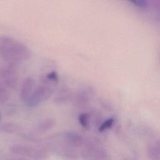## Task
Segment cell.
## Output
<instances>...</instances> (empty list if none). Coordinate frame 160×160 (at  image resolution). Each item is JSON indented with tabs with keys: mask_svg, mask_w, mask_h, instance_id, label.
<instances>
[{
	"mask_svg": "<svg viewBox=\"0 0 160 160\" xmlns=\"http://www.w3.org/2000/svg\"><path fill=\"white\" fill-rule=\"evenodd\" d=\"M83 156L86 160H109L107 151L101 147L96 141H91L87 143Z\"/></svg>",
	"mask_w": 160,
	"mask_h": 160,
	"instance_id": "1",
	"label": "cell"
},
{
	"mask_svg": "<svg viewBox=\"0 0 160 160\" xmlns=\"http://www.w3.org/2000/svg\"><path fill=\"white\" fill-rule=\"evenodd\" d=\"M11 151L17 155L25 156L34 159H43L48 156L46 151L24 144H15L11 148Z\"/></svg>",
	"mask_w": 160,
	"mask_h": 160,
	"instance_id": "2",
	"label": "cell"
},
{
	"mask_svg": "<svg viewBox=\"0 0 160 160\" xmlns=\"http://www.w3.org/2000/svg\"><path fill=\"white\" fill-rule=\"evenodd\" d=\"M50 96V91L41 88L36 89L26 100L27 105L29 107L37 106L42 101L46 99Z\"/></svg>",
	"mask_w": 160,
	"mask_h": 160,
	"instance_id": "3",
	"label": "cell"
},
{
	"mask_svg": "<svg viewBox=\"0 0 160 160\" xmlns=\"http://www.w3.org/2000/svg\"><path fill=\"white\" fill-rule=\"evenodd\" d=\"M64 139L71 147H79L83 143V138L81 134L75 132H67L64 134Z\"/></svg>",
	"mask_w": 160,
	"mask_h": 160,
	"instance_id": "4",
	"label": "cell"
},
{
	"mask_svg": "<svg viewBox=\"0 0 160 160\" xmlns=\"http://www.w3.org/2000/svg\"><path fill=\"white\" fill-rule=\"evenodd\" d=\"M147 154L151 160H160V143L159 140L148 144Z\"/></svg>",
	"mask_w": 160,
	"mask_h": 160,
	"instance_id": "5",
	"label": "cell"
},
{
	"mask_svg": "<svg viewBox=\"0 0 160 160\" xmlns=\"http://www.w3.org/2000/svg\"><path fill=\"white\" fill-rule=\"evenodd\" d=\"M32 87V81L31 79H26L21 86L20 91V97L23 101H26L31 95V92Z\"/></svg>",
	"mask_w": 160,
	"mask_h": 160,
	"instance_id": "6",
	"label": "cell"
},
{
	"mask_svg": "<svg viewBox=\"0 0 160 160\" xmlns=\"http://www.w3.org/2000/svg\"><path fill=\"white\" fill-rule=\"evenodd\" d=\"M56 124L55 121L52 119H46L41 121L37 127V131L39 133H44L51 129Z\"/></svg>",
	"mask_w": 160,
	"mask_h": 160,
	"instance_id": "7",
	"label": "cell"
},
{
	"mask_svg": "<svg viewBox=\"0 0 160 160\" xmlns=\"http://www.w3.org/2000/svg\"><path fill=\"white\" fill-rule=\"evenodd\" d=\"M9 94L7 87L0 82V104H4L9 99Z\"/></svg>",
	"mask_w": 160,
	"mask_h": 160,
	"instance_id": "8",
	"label": "cell"
},
{
	"mask_svg": "<svg viewBox=\"0 0 160 160\" xmlns=\"http://www.w3.org/2000/svg\"><path fill=\"white\" fill-rule=\"evenodd\" d=\"M0 129L1 131L8 133H14L17 131L18 128L15 124L12 123L6 122L1 125Z\"/></svg>",
	"mask_w": 160,
	"mask_h": 160,
	"instance_id": "9",
	"label": "cell"
},
{
	"mask_svg": "<svg viewBox=\"0 0 160 160\" xmlns=\"http://www.w3.org/2000/svg\"><path fill=\"white\" fill-rule=\"evenodd\" d=\"M78 120L79 124L84 128H87L89 126L90 122L89 115L87 113H82L78 117Z\"/></svg>",
	"mask_w": 160,
	"mask_h": 160,
	"instance_id": "10",
	"label": "cell"
},
{
	"mask_svg": "<svg viewBox=\"0 0 160 160\" xmlns=\"http://www.w3.org/2000/svg\"><path fill=\"white\" fill-rule=\"evenodd\" d=\"M114 120L112 118L107 119L103 122L100 124V125L99 126V129H98L99 131L100 132H102V131H104L106 129H109L112 126V124L114 123Z\"/></svg>",
	"mask_w": 160,
	"mask_h": 160,
	"instance_id": "11",
	"label": "cell"
},
{
	"mask_svg": "<svg viewBox=\"0 0 160 160\" xmlns=\"http://www.w3.org/2000/svg\"><path fill=\"white\" fill-rule=\"evenodd\" d=\"M129 1L139 8H145L146 6V0H129Z\"/></svg>",
	"mask_w": 160,
	"mask_h": 160,
	"instance_id": "12",
	"label": "cell"
},
{
	"mask_svg": "<svg viewBox=\"0 0 160 160\" xmlns=\"http://www.w3.org/2000/svg\"><path fill=\"white\" fill-rule=\"evenodd\" d=\"M137 158H136L135 156H131V157H127L124 160H136Z\"/></svg>",
	"mask_w": 160,
	"mask_h": 160,
	"instance_id": "13",
	"label": "cell"
}]
</instances>
